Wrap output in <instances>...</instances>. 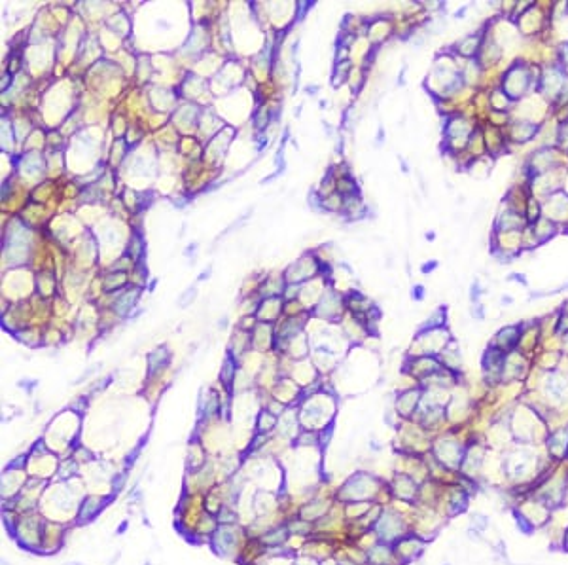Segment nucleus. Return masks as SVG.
<instances>
[{
	"instance_id": "39448f33",
	"label": "nucleus",
	"mask_w": 568,
	"mask_h": 565,
	"mask_svg": "<svg viewBox=\"0 0 568 565\" xmlns=\"http://www.w3.org/2000/svg\"><path fill=\"white\" fill-rule=\"evenodd\" d=\"M567 381L563 380L559 374H551L549 376V380H547V383H545V391H547V394L551 396V398H555V400H561L565 394H567Z\"/></svg>"
},
{
	"instance_id": "9b49d317",
	"label": "nucleus",
	"mask_w": 568,
	"mask_h": 565,
	"mask_svg": "<svg viewBox=\"0 0 568 565\" xmlns=\"http://www.w3.org/2000/svg\"><path fill=\"white\" fill-rule=\"evenodd\" d=\"M479 292H481L479 284H477V282H473V286H471V300H473V302H475V300L479 298Z\"/></svg>"
},
{
	"instance_id": "1a4fd4ad",
	"label": "nucleus",
	"mask_w": 568,
	"mask_h": 565,
	"mask_svg": "<svg viewBox=\"0 0 568 565\" xmlns=\"http://www.w3.org/2000/svg\"><path fill=\"white\" fill-rule=\"evenodd\" d=\"M473 526L477 528V531H481V529L489 528V522H487V518H485V516L477 514V516H473Z\"/></svg>"
},
{
	"instance_id": "f03ea898",
	"label": "nucleus",
	"mask_w": 568,
	"mask_h": 565,
	"mask_svg": "<svg viewBox=\"0 0 568 565\" xmlns=\"http://www.w3.org/2000/svg\"><path fill=\"white\" fill-rule=\"evenodd\" d=\"M519 336H521L519 326H506V328H502V330L496 334L495 347L502 349V351H508V349H511L513 345L519 342Z\"/></svg>"
},
{
	"instance_id": "20e7f679",
	"label": "nucleus",
	"mask_w": 568,
	"mask_h": 565,
	"mask_svg": "<svg viewBox=\"0 0 568 565\" xmlns=\"http://www.w3.org/2000/svg\"><path fill=\"white\" fill-rule=\"evenodd\" d=\"M547 444H549V450H551V454H555L557 457H563V455L567 454V450H568V429L559 430V432H553V434L549 436Z\"/></svg>"
},
{
	"instance_id": "0eeeda50",
	"label": "nucleus",
	"mask_w": 568,
	"mask_h": 565,
	"mask_svg": "<svg viewBox=\"0 0 568 565\" xmlns=\"http://www.w3.org/2000/svg\"><path fill=\"white\" fill-rule=\"evenodd\" d=\"M447 133L449 137H468V133H470V125L466 123V120H462V118H453L451 122H449V127H447Z\"/></svg>"
},
{
	"instance_id": "f257e3e1",
	"label": "nucleus",
	"mask_w": 568,
	"mask_h": 565,
	"mask_svg": "<svg viewBox=\"0 0 568 565\" xmlns=\"http://www.w3.org/2000/svg\"><path fill=\"white\" fill-rule=\"evenodd\" d=\"M531 78L527 69H523L521 65H515L513 69H509V72L504 78V93L511 99H519L521 93H525V89L529 86Z\"/></svg>"
},
{
	"instance_id": "ddd939ff",
	"label": "nucleus",
	"mask_w": 568,
	"mask_h": 565,
	"mask_svg": "<svg viewBox=\"0 0 568 565\" xmlns=\"http://www.w3.org/2000/svg\"><path fill=\"white\" fill-rule=\"evenodd\" d=\"M565 550H568V529H567V535H565Z\"/></svg>"
},
{
	"instance_id": "6e6552de",
	"label": "nucleus",
	"mask_w": 568,
	"mask_h": 565,
	"mask_svg": "<svg viewBox=\"0 0 568 565\" xmlns=\"http://www.w3.org/2000/svg\"><path fill=\"white\" fill-rule=\"evenodd\" d=\"M536 131H538V127L532 125V123H517V125L513 127V137H515L517 142H525V141L532 139Z\"/></svg>"
},
{
	"instance_id": "f8f14e48",
	"label": "nucleus",
	"mask_w": 568,
	"mask_h": 565,
	"mask_svg": "<svg viewBox=\"0 0 568 565\" xmlns=\"http://www.w3.org/2000/svg\"><path fill=\"white\" fill-rule=\"evenodd\" d=\"M413 292H415V298H417V300H423V286H417V288H415V290H413Z\"/></svg>"
},
{
	"instance_id": "423d86ee",
	"label": "nucleus",
	"mask_w": 568,
	"mask_h": 565,
	"mask_svg": "<svg viewBox=\"0 0 568 565\" xmlns=\"http://www.w3.org/2000/svg\"><path fill=\"white\" fill-rule=\"evenodd\" d=\"M479 42H481V36L473 35V36L462 38L460 42H457L455 48L459 49L460 55H464V57H473V55L477 53V49H479Z\"/></svg>"
},
{
	"instance_id": "9d476101",
	"label": "nucleus",
	"mask_w": 568,
	"mask_h": 565,
	"mask_svg": "<svg viewBox=\"0 0 568 565\" xmlns=\"http://www.w3.org/2000/svg\"><path fill=\"white\" fill-rule=\"evenodd\" d=\"M194 296H195V288H190V290L186 292V296H184V298H182V300H180V307H186V306H188V300L192 302V300H194Z\"/></svg>"
},
{
	"instance_id": "7ed1b4c3",
	"label": "nucleus",
	"mask_w": 568,
	"mask_h": 565,
	"mask_svg": "<svg viewBox=\"0 0 568 565\" xmlns=\"http://www.w3.org/2000/svg\"><path fill=\"white\" fill-rule=\"evenodd\" d=\"M504 364H506V355L502 349H498V347L487 349V353L483 356V368L487 372H500V370H504Z\"/></svg>"
}]
</instances>
